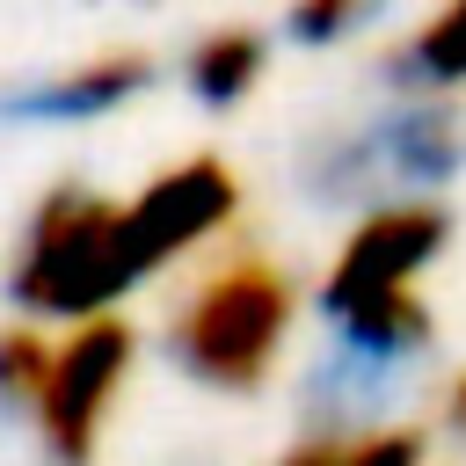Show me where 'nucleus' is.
<instances>
[{
	"label": "nucleus",
	"instance_id": "obj_4",
	"mask_svg": "<svg viewBox=\"0 0 466 466\" xmlns=\"http://www.w3.org/2000/svg\"><path fill=\"white\" fill-rule=\"evenodd\" d=\"M131 364H138V328H131L124 313L58 328V342H51V379H44V400H36V415H29L36 451H44L51 466H95V459H102V437H109L116 400H124V386H131Z\"/></svg>",
	"mask_w": 466,
	"mask_h": 466
},
{
	"label": "nucleus",
	"instance_id": "obj_8",
	"mask_svg": "<svg viewBox=\"0 0 466 466\" xmlns=\"http://www.w3.org/2000/svg\"><path fill=\"white\" fill-rule=\"evenodd\" d=\"M386 87H400V102H451L466 87V0L408 22L386 44Z\"/></svg>",
	"mask_w": 466,
	"mask_h": 466
},
{
	"label": "nucleus",
	"instance_id": "obj_5",
	"mask_svg": "<svg viewBox=\"0 0 466 466\" xmlns=\"http://www.w3.org/2000/svg\"><path fill=\"white\" fill-rule=\"evenodd\" d=\"M444 248H451V211L437 197H400V204L357 211L342 248L320 269V313L342 320V313H364V306L422 291V269Z\"/></svg>",
	"mask_w": 466,
	"mask_h": 466
},
{
	"label": "nucleus",
	"instance_id": "obj_13",
	"mask_svg": "<svg viewBox=\"0 0 466 466\" xmlns=\"http://www.w3.org/2000/svg\"><path fill=\"white\" fill-rule=\"evenodd\" d=\"M437 430H444V437L466 451V364H459V371L437 386Z\"/></svg>",
	"mask_w": 466,
	"mask_h": 466
},
{
	"label": "nucleus",
	"instance_id": "obj_10",
	"mask_svg": "<svg viewBox=\"0 0 466 466\" xmlns=\"http://www.w3.org/2000/svg\"><path fill=\"white\" fill-rule=\"evenodd\" d=\"M277 466H430V430L422 422H371L350 437H299Z\"/></svg>",
	"mask_w": 466,
	"mask_h": 466
},
{
	"label": "nucleus",
	"instance_id": "obj_11",
	"mask_svg": "<svg viewBox=\"0 0 466 466\" xmlns=\"http://www.w3.org/2000/svg\"><path fill=\"white\" fill-rule=\"evenodd\" d=\"M51 328L44 320H0V408L7 415H36L44 400V379H51Z\"/></svg>",
	"mask_w": 466,
	"mask_h": 466
},
{
	"label": "nucleus",
	"instance_id": "obj_3",
	"mask_svg": "<svg viewBox=\"0 0 466 466\" xmlns=\"http://www.w3.org/2000/svg\"><path fill=\"white\" fill-rule=\"evenodd\" d=\"M466 160V116L451 102H393L386 116H364L350 131H328L306 160V189L320 204H400L430 197Z\"/></svg>",
	"mask_w": 466,
	"mask_h": 466
},
{
	"label": "nucleus",
	"instance_id": "obj_9",
	"mask_svg": "<svg viewBox=\"0 0 466 466\" xmlns=\"http://www.w3.org/2000/svg\"><path fill=\"white\" fill-rule=\"evenodd\" d=\"M269 29H255V22H218V29H204V36H189V51H182V80H189V95L204 102V109H233V102H248L262 80H269Z\"/></svg>",
	"mask_w": 466,
	"mask_h": 466
},
{
	"label": "nucleus",
	"instance_id": "obj_12",
	"mask_svg": "<svg viewBox=\"0 0 466 466\" xmlns=\"http://www.w3.org/2000/svg\"><path fill=\"white\" fill-rule=\"evenodd\" d=\"M364 22H371V7H364V0H299V7L284 15V36H291V44H320V51H328V44L357 36Z\"/></svg>",
	"mask_w": 466,
	"mask_h": 466
},
{
	"label": "nucleus",
	"instance_id": "obj_1",
	"mask_svg": "<svg viewBox=\"0 0 466 466\" xmlns=\"http://www.w3.org/2000/svg\"><path fill=\"white\" fill-rule=\"evenodd\" d=\"M299 328V277L269 248H226L175 306H167V357L182 379L211 393H262Z\"/></svg>",
	"mask_w": 466,
	"mask_h": 466
},
{
	"label": "nucleus",
	"instance_id": "obj_7",
	"mask_svg": "<svg viewBox=\"0 0 466 466\" xmlns=\"http://www.w3.org/2000/svg\"><path fill=\"white\" fill-rule=\"evenodd\" d=\"M153 80H160V58L146 44H102V51L51 66V73L0 80V116H15V124H102L124 102H138Z\"/></svg>",
	"mask_w": 466,
	"mask_h": 466
},
{
	"label": "nucleus",
	"instance_id": "obj_2",
	"mask_svg": "<svg viewBox=\"0 0 466 466\" xmlns=\"http://www.w3.org/2000/svg\"><path fill=\"white\" fill-rule=\"evenodd\" d=\"M131 284H138V262L124 240V197H102L87 182H51L36 211L22 218V240L7 262V291L22 320L80 328V320L116 313Z\"/></svg>",
	"mask_w": 466,
	"mask_h": 466
},
{
	"label": "nucleus",
	"instance_id": "obj_6",
	"mask_svg": "<svg viewBox=\"0 0 466 466\" xmlns=\"http://www.w3.org/2000/svg\"><path fill=\"white\" fill-rule=\"evenodd\" d=\"M233 218H240V175L226 153H182L160 175H146V189L124 197V240H131L138 277L175 269L182 255L218 240Z\"/></svg>",
	"mask_w": 466,
	"mask_h": 466
}]
</instances>
